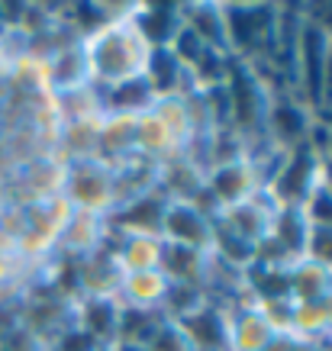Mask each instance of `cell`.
I'll return each mask as SVG.
<instances>
[{
  "label": "cell",
  "instance_id": "2",
  "mask_svg": "<svg viewBox=\"0 0 332 351\" xmlns=\"http://www.w3.org/2000/svg\"><path fill=\"white\" fill-rule=\"evenodd\" d=\"M226 97H229V126L246 138V145L248 138L265 136V123H268V110L274 97L265 87V81L255 75L252 62H242L236 55L229 58Z\"/></svg>",
  "mask_w": 332,
  "mask_h": 351
},
{
  "label": "cell",
  "instance_id": "7",
  "mask_svg": "<svg viewBox=\"0 0 332 351\" xmlns=\"http://www.w3.org/2000/svg\"><path fill=\"white\" fill-rule=\"evenodd\" d=\"M206 191L213 193L220 210H229V206H239V203L252 200L265 187H261L255 161L242 158V161H229V165H216V168L206 171Z\"/></svg>",
  "mask_w": 332,
  "mask_h": 351
},
{
  "label": "cell",
  "instance_id": "22",
  "mask_svg": "<svg viewBox=\"0 0 332 351\" xmlns=\"http://www.w3.org/2000/svg\"><path fill=\"white\" fill-rule=\"evenodd\" d=\"M165 322H168V316L158 306H126V303H119L117 345L119 348H145L158 335Z\"/></svg>",
  "mask_w": 332,
  "mask_h": 351
},
{
  "label": "cell",
  "instance_id": "14",
  "mask_svg": "<svg viewBox=\"0 0 332 351\" xmlns=\"http://www.w3.org/2000/svg\"><path fill=\"white\" fill-rule=\"evenodd\" d=\"M75 326L84 329L100 348H117L119 303L113 297H84L75 303Z\"/></svg>",
  "mask_w": 332,
  "mask_h": 351
},
{
  "label": "cell",
  "instance_id": "18",
  "mask_svg": "<svg viewBox=\"0 0 332 351\" xmlns=\"http://www.w3.org/2000/svg\"><path fill=\"white\" fill-rule=\"evenodd\" d=\"M142 77L149 81L152 94L158 97V100L161 97L187 94V87H193L191 84V71L174 58L171 49H149V58H145Z\"/></svg>",
  "mask_w": 332,
  "mask_h": 351
},
{
  "label": "cell",
  "instance_id": "4",
  "mask_svg": "<svg viewBox=\"0 0 332 351\" xmlns=\"http://www.w3.org/2000/svg\"><path fill=\"white\" fill-rule=\"evenodd\" d=\"M320 158L322 155L310 142L284 152L274 174H271V181L265 184L271 200L278 206H303L310 200V193L320 187Z\"/></svg>",
  "mask_w": 332,
  "mask_h": 351
},
{
  "label": "cell",
  "instance_id": "40",
  "mask_svg": "<svg viewBox=\"0 0 332 351\" xmlns=\"http://www.w3.org/2000/svg\"><path fill=\"white\" fill-rule=\"evenodd\" d=\"M7 271H10V258H7V252L0 248V280L7 277Z\"/></svg>",
  "mask_w": 332,
  "mask_h": 351
},
{
  "label": "cell",
  "instance_id": "12",
  "mask_svg": "<svg viewBox=\"0 0 332 351\" xmlns=\"http://www.w3.org/2000/svg\"><path fill=\"white\" fill-rule=\"evenodd\" d=\"M193 351H233L229 348V309L206 300L191 316L178 319Z\"/></svg>",
  "mask_w": 332,
  "mask_h": 351
},
{
  "label": "cell",
  "instance_id": "15",
  "mask_svg": "<svg viewBox=\"0 0 332 351\" xmlns=\"http://www.w3.org/2000/svg\"><path fill=\"white\" fill-rule=\"evenodd\" d=\"M274 210H278V203L268 197V191H258L252 200L223 210V213H220V219H223L229 229H236L242 239H248V242L255 245V242H261V239L271 232Z\"/></svg>",
  "mask_w": 332,
  "mask_h": 351
},
{
  "label": "cell",
  "instance_id": "11",
  "mask_svg": "<svg viewBox=\"0 0 332 351\" xmlns=\"http://www.w3.org/2000/svg\"><path fill=\"white\" fill-rule=\"evenodd\" d=\"M310 129H313V117L303 104L287 100V97L271 100L265 136L278 145V152H290V149H297V145H303L310 138Z\"/></svg>",
  "mask_w": 332,
  "mask_h": 351
},
{
  "label": "cell",
  "instance_id": "19",
  "mask_svg": "<svg viewBox=\"0 0 332 351\" xmlns=\"http://www.w3.org/2000/svg\"><path fill=\"white\" fill-rule=\"evenodd\" d=\"M181 16L184 26L220 55H233L229 52V32H226V13L223 3H181Z\"/></svg>",
  "mask_w": 332,
  "mask_h": 351
},
{
  "label": "cell",
  "instance_id": "17",
  "mask_svg": "<svg viewBox=\"0 0 332 351\" xmlns=\"http://www.w3.org/2000/svg\"><path fill=\"white\" fill-rule=\"evenodd\" d=\"M278 332L258 306H239L229 313V348L233 351H268Z\"/></svg>",
  "mask_w": 332,
  "mask_h": 351
},
{
  "label": "cell",
  "instance_id": "28",
  "mask_svg": "<svg viewBox=\"0 0 332 351\" xmlns=\"http://www.w3.org/2000/svg\"><path fill=\"white\" fill-rule=\"evenodd\" d=\"M123 303L126 306H158L161 309V300L168 293V280L161 274L158 267L155 271H136V274H126L123 277Z\"/></svg>",
  "mask_w": 332,
  "mask_h": 351
},
{
  "label": "cell",
  "instance_id": "30",
  "mask_svg": "<svg viewBox=\"0 0 332 351\" xmlns=\"http://www.w3.org/2000/svg\"><path fill=\"white\" fill-rule=\"evenodd\" d=\"M100 119L104 117H91V119H68L62 129L64 149L71 155L68 165L75 161H94L97 158V136H100Z\"/></svg>",
  "mask_w": 332,
  "mask_h": 351
},
{
  "label": "cell",
  "instance_id": "9",
  "mask_svg": "<svg viewBox=\"0 0 332 351\" xmlns=\"http://www.w3.org/2000/svg\"><path fill=\"white\" fill-rule=\"evenodd\" d=\"M161 242L213 252V219L197 213L191 203H168V213L161 223Z\"/></svg>",
  "mask_w": 332,
  "mask_h": 351
},
{
  "label": "cell",
  "instance_id": "13",
  "mask_svg": "<svg viewBox=\"0 0 332 351\" xmlns=\"http://www.w3.org/2000/svg\"><path fill=\"white\" fill-rule=\"evenodd\" d=\"M158 271L165 274L168 284H200V287H206V280L213 277V255L165 242L161 245Z\"/></svg>",
  "mask_w": 332,
  "mask_h": 351
},
{
  "label": "cell",
  "instance_id": "8",
  "mask_svg": "<svg viewBox=\"0 0 332 351\" xmlns=\"http://www.w3.org/2000/svg\"><path fill=\"white\" fill-rule=\"evenodd\" d=\"M326 55H329V39L322 36L313 23L303 20L300 45H297V75L294 81L303 87V100L313 110L322 104V68H326Z\"/></svg>",
  "mask_w": 332,
  "mask_h": 351
},
{
  "label": "cell",
  "instance_id": "29",
  "mask_svg": "<svg viewBox=\"0 0 332 351\" xmlns=\"http://www.w3.org/2000/svg\"><path fill=\"white\" fill-rule=\"evenodd\" d=\"M329 332H332V297L297 303V309H294V329H290L294 339L316 341V339H326Z\"/></svg>",
  "mask_w": 332,
  "mask_h": 351
},
{
  "label": "cell",
  "instance_id": "41",
  "mask_svg": "<svg viewBox=\"0 0 332 351\" xmlns=\"http://www.w3.org/2000/svg\"><path fill=\"white\" fill-rule=\"evenodd\" d=\"M326 155L332 158V129H329V145H326Z\"/></svg>",
  "mask_w": 332,
  "mask_h": 351
},
{
  "label": "cell",
  "instance_id": "34",
  "mask_svg": "<svg viewBox=\"0 0 332 351\" xmlns=\"http://www.w3.org/2000/svg\"><path fill=\"white\" fill-rule=\"evenodd\" d=\"M303 213H307L310 226H332V193L316 187L310 193V200L303 203Z\"/></svg>",
  "mask_w": 332,
  "mask_h": 351
},
{
  "label": "cell",
  "instance_id": "23",
  "mask_svg": "<svg viewBox=\"0 0 332 351\" xmlns=\"http://www.w3.org/2000/svg\"><path fill=\"white\" fill-rule=\"evenodd\" d=\"M45 71H49V84L64 90V94H75V90L91 87V62H87L84 43H75L68 49H62L58 55H52L45 62Z\"/></svg>",
  "mask_w": 332,
  "mask_h": 351
},
{
  "label": "cell",
  "instance_id": "43",
  "mask_svg": "<svg viewBox=\"0 0 332 351\" xmlns=\"http://www.w3.org/2000/svg\"><path fill=\"white\" fill-rule=\"evenodd\" d=\"M45 351H58V348H52V345H49V348H45Z\"/></svg>",
  "mask_w": 332,
  "mask_h": 351
},
{
  "label": "cell",
  "instance_id": "6",
  "mask_svg": "<svg viewBox=\"0 0 332 351\" xmlns=\"http://www.w3.org/2000/svg\"><path fill=\"white\" fill-rule=\"evenodd\" d=\"M168 197L155 187V191L142 193V197H132V200L119 203L117 210H110L104 216V226L110 232L119 235H158L161 239V223H165V213H168Z\"/></svg>",
  "mask_w": 332,
  "mask_h": 351
},
{
  "label": "cell",
  "instance_id": "33",
  "mask_svg": "<svg viewBox=\"0 0 332 351\" xmlns=\"http://www.w3.org/2000/svg\"><path fill=\"white\" fill-rule=\"evenodd\" d=\"M145 351H193V348H191V341H187V335L181 332V326L168 319L158 329V335L145 345Z\"/></svg>",
  "mask_w": 332,
  "mask_h": 351
},
{
  "label": "cell",
  "instance_id": "27",
  "mask_svg": "<svg viewBox=\"0 0 332 351\" xmlns=\"http://www.w3.org/2000/svg\"><path fill=\"white\" fill-rule=\"evenodd\" d=\"M104 235H107L104 216L75 210L71 219H68V226H64V232H62L64 252H71V255H87V252L100 248V239H104Z\"/></svg>",
  "mask_w": 332,
  "mask_h": 351
},
{
  "label": "cell",
  "instance_id": "39",
  "mask_svg": "<svg viewBox=\"0 0 332 351\" xmlns=\"http://www.w3.org/2000/svg\"><path fill=\"white\" fill-rule=\"evenodd\" d=\"M316 123L326 126V129H332V104L329 107H322V110H316Z\"/></svg>",
  "mask_w": 332,
  "mask_h": 351
},
{
  "label": "cell",
  "instance_id": "16",
  "mask_svg": "<svg viewBox=\"0 0 332 351\" xmlns=\"http://www.w3.org/2000/svg\"><path fill=\"white\" fill-rule=\"evenodd\" d=\"M126 271L119 267L117 252L100 245L94 252L81 255V280H84V297H113L123 287Z\"/></svg>",
  "mask_w": 332,
  "mask_h": 351
},
{
  "label": "cell",
  "instance_id": "5",
  "mask_svg": "<svg viewBox=\"0 0 332 351\" xmlns=\"http://www.w3.org/2000/svg\"><path fill=\"white\" fill-rule=\"evenodd\" d=\"M64 200L81 213L107 216L117 206V187H113V168L104 161H75L64 171Z\"/></svg>",
  "mask_w": 332,
  "mask_h": 351
},
{
  "label": "cell",
  "instance_id": "42",
  "mask_svg": "<svg viewBox=\"0 0 332 351\" xmlns=\"http://www.w3.org/2000/svg\"><path fill=\"white\" fill-rule=\"evenodd\" d=\"M97 351H117V348H97Z\"/></svg>",
  "mask_w": 332,
  "mask_h": 351
},
{
  "label": "cell",
  "instance_id": "35",
  "mask_svg": "<svg viewBox=\"0 0 332 351\" xmlns=\"http://www.w3.org/2000/svg\"><path fill=\"white\" fill-rule=\"evenodd\" d=\"M52 348H58V351H97L100 345H97V341L91 339L84 329L71 326L68 332H62V335H58V341H55Z\"/></svg>",
  "mask_w": 332,
  "mask_h": 351
},
{
  "label": "cell",
  "instance_id": "37",
  "mask_svg": "<svg viewBox=\"0 0 332 351\" xmlns=\"http://www.w3.org/2000/svg\"><path fill=\"white\" fill-rule=\"evenodd\" d=\"M332 104V43H329V55H326V68H322V107H329Z\"/></svg>",
  "mask_w": 332,
  "mask_h": 351
},
{
  "label": "cell",
  "instance_id": "10",
  "mask_svg": "<svg viewBox=\"0 0 332 351\" xmlns=\"http://www.w3.org/2000/svg\"><path fill=\"white\" fill-rule=\"evenodd\" d=\"M129 26L149 49H168L184 29L181 3H139L129 16Z\"/></svg>",
  "mask_w": 332,
  "mask_h": 351
},
{
  "label": "cell",
  "instance_id": "26",
  "mask_svg": "<svg viewBox=\"0 0 332 351\" xmlns=\"http://www.w3.org/2000/svg\"><path fill=\"white\" fill-rule=\"evenodd\" d=\"M161 239L158 235H119V248L117 261L126 274H136V271H155L161 258Z\"/></svg>",
  "mask_w": 332,
  "mask_h": 351
},
{
  "label": "cell",
  "instance_id": "24",
  "mask_svg": "<svg viewBox=\"0 0 332 351\" xmlns=\"http://www.w3.org/2000/svg\"><path fill=\"white\" fill-rule=\"evenodd\" d=\"M271 239L287 252L290 261L307 258V239H310V219L303 213V206H278L271 219Z\"/></svg>",
  "mask_w": 332,
  "mask_h": 351
},
{
  "label": "cell",
  "instance_id": "38",
  "mask_svg": "<svg viewBox=\"0 0 332 351\" xmlns=\"http://www.w3.org/2000/svg\"><path fill=\"white\" fill-rule=\"evenodd\" d=\"M320 187L332 193V158L329 155H322L320 158Z\"/></svg>",
  "mask_w": 332,
  "mask_h": 351
},
{
  "label": "cell",
  "instance_id": "32",
  "mask_svg": "<svg viewBox=\"0 0 332 351\" xmlns=\"http://www.w3.org/2000/svg\"><path fill=\"white\" fill-rule=\"evenodd\" d=\"M307 258L332 271V226H310V239H307Z\"/></svg>",
  "mask_w": 332,
  "mask_h": 351
},
{
  "label": "cell",
  "instance_id": "21",
  "mask_svg": "<svg viewBox=\"0 0 332 351\" xmlns=\"http://www.w3.org/2000/svg\"><path fill=\"white\" fill-rule=\"evenodd\" d=\"M129 158H136V119L104 117L100 119V136H97V161L119 168Z\"/></svg>",
  "mask_w": 332,
  "mask_h": 351
},
{
  "label": "cell",
  "instance_id": "20",
  "mask_svg": "<svg viewBox=\"0 0 332 351\" xmlns=\"http://www.w3.org/2000/svg\"><path fill=\"white\" fill-rule=\"evenodd\" d=\"M100 100H104L107 117H132V119H139V117H145V113H152V107H155V100H158V97L152 94V87H149L145 77L136 75V77H129V81H119V84L104 87Z\"/></svg>",
  "mask_w": 332,
  "mask_h": 351
},
{
  "label": "cell",
  "instance_id": "31",
  "mask_svg": "<svg viewBox=\"0 0 332 351\" xmlns=\"http://www.w3.org/2000/svg\"><path fill=\"white\" fill-rule=\"evenodd\" d=\"M168 49H171L174 58H178V62H181L184 68H187V71H191L193 64L200 62V58H204V52H206V45L200 43V39H197V36H193V32L187 29V26H184V29L178 32V36H174V43L168 45Z\"/></svg>",
  "mask_w": 332,
  "mask_h": 351
},
{
  "label": "cell",
  "instance_id": "36",
  "mask_svg": "<svg viewBox=\"0 0 332 351\" xmlns=\"http://www.w3.org/2000/svg\"><path fill=\"white\" fill-rule=\"evenodd\" d=\"M307 23H313L316 29L332 43V3H316V7H303Z\"/></svg>",
  "mask_w": 332,
  "mask_h": 351
},
{
  "label": "cell",
  "instance_id": "3",
  "mask_svg": "<svg viewBox=\"0 0 332 351\" xmlns=\"http://www.w3.org/2000/svg\"><path fill=\"white\" fill-rule=\"evenodd\" d=\"M226 32L229 52L252 62L255 55L274 58V32H278V7L268 3H226Z\"/></svg>",
  "mask_w": 332,
  "mask_h": 351
},
{
  "label": "cell",
  "instance_id": "25",
  "mask_svg": "<svg viewBox=\"0 0 332 351\" xmlns=\"http://www.w3.org/2000/svg\"><path fill=\"white\" fill-rule=\"evenodd\" d=\"M290 297L294 303H310V300L332 297V271L316 265L310 258H300L297 265H290Z\"/></svg>",
  "mask_w": 332,
  "mask_h": 351
},
{
  "label": "cell",
  "instance_id": "1",
  "mask_svg": "<svg viewBox=\"0 0 332 351\" xmlns=\"http://www.w3.org/2000/svg\"><path fill=\"white\" fill-rule=\"evenodd\" d=\"M84 49H87V62H91V81L104 87L142 75L145 58H149V45L136 36L129 20L113 23L107 29H100L97 36H91Z\"/></svg>",
  "mask_w": 332,
  "mask_h": 351
}]
</instances>
